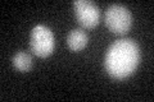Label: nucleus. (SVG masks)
Instances as JSON below:
<instances>
[{
  "mask_svg": "<svg viewBox=\"0 0 154 102\" xmlns=\"http://www.w3.org/2000/svg\"><path fill=\"white\" fill-rule=\"evenodd\" d=\"M12 64L17 70L26 73L32 68V57L26 51H18L12 57Z\"/></svg>",
  "mask_w": 154,
  "mask_h": 102,
  "instance_id": "nucleus-6",
  "label": "nucleus"
},
{
  "mask_svg": "<svg viewBox=\"0 0 154 102\" xmlns=\"http://www.w3.org/2000/svg\"><path fill=\"white\" fill-rule=\"evenodd\" d=\"M75 14L79 23L85 28H93L99 23L100 12L95 3L90 0H76L73 3Z\"/></svg>",
  "mask_w": 154,
  "mask_h": 102,
  "instance_id": "nucleus-4",
  "label": "nucleus"
},
{
  "mask_svg": "<svg viewBox=\"0 0 154 102\" xmlns=\"http://www.w3.org/2000/svg\"><path fill=\"white\" fill-rule=\"evenodd\" d=\"M89 42V36L81 28H73L67 36V45L72 51H80L85 48Z\"/></svg>",
  "mask_w": 154,
  "mask_h": 102,
  "instance_id": "nucleus-5",
  "label": "nucleus"
},
{
  "mask_svg": "<svg viewBox=\"0 0 154 102\" xmlns=\"http://www.w3.org/2000/svg\"><path fill=\"white\" fill-rule=\"evenodd\" d=\"M30 45L31 50L35 55L40 57L49 56L55 46L54 35L44 24H38V26L33 27L30 36Z\"/></svg>",
  "mask_w": 154,
  "mask_h": 102,
  "instance_id": "nucleus-3",
  "label": "nucleus"
},
{
  "mask_svg": "<svg viewBox=\"0 0 154 102\" xmlns=\"http://www.w3.org/2000/svg\"><path fill=\"white\" fill-rule=\"evenodd\" d=\"M141 52L139 45L131 38H121L109 46L105 54V69L114 79H125L136 70Z\"/></svg>",
  "mask_w": 154,
  "mask_h": 102,
  "instance_id": "nucleus-1",
  "label": "nucleus"
},
{
  "mask_svg": "<svg viewBox=\"0 0 154 102\" xmlns=\"http://www.w3.org/2000/svg\"><path fill=\"white\" fill-rule=\"evenodd\" d=\"M104 21L109 31L117 33V35H123L131 28L132 17L130 10L125 5L112 4L105 10Z\"/></svg>",
  "mask_w": 154,
  "mask_h": 102,
  "instance_id": "nucleus-2",
  "label": "nucleus"
}]
</instances>
